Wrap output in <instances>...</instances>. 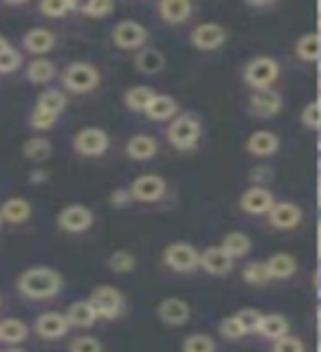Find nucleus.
Wrapping results in <instances>:
<instances>
[{"label":"nucleus","instance_id":"14","mask_svg":"<svg viewBox=\"0 0 321 352\" xmlns=\"http://www.w3.org/2000/svg\"><path fill=\"white\" fill-rule=\"evenodd\" d=\"M271 227L280 229V231H289L302 225L304 220V212L300 205L295 203H273V207L267 212Z\"/></svg>","mask_w":321,"mask_h":352},{"label":"nucleus","instance_id":"13","mask_svg":"<svg viewBox=\"0 0 321 352\" xmlns=\"http://www.w3.org/2000/svg\"><path fill=\"white\" fill-rule=\"evenodd\" d=\"M282 110V95L273 88L253 91L249 97V113L258 119H273Z\"/></svg>","mask_w":321,"mask_h":352},{"label":"nucleus","instance_id":"30","mask_svg":"<svg viewBox=\"0 0 321 352\" xmlns=\"http://www.w3.org/2000/svg\"><path fill=\"white\" fill-rule=\"evenodd\" d=\"M27 337H29V328L25 322H20V319L9 317V319H3V322H0V341H3V344L18 346Z\"/></svg>","mask_w":321,"mask_h":352},{"label":"nucleus","instance_id":"9","mask_svg":"<svg viewBox=\"0 0 321 352\" xmlns=\"http://www.w3.org/2000/svg\"><path fill=\"white\" fill-rule=\"evenodd\" d=\"M128 192L132 201L137 203H159L168 192V183L159 174H143L132 181Z\"/></svg>","mask_w":321,"mask_h":352},{"label":"nucleus","instance_id":"20","mask_svg":"<svg viewBox=\"0 0 321 352\" xmlns=\"http://www.w3.org/2000/svg\"><path fill=\"white\" fill-rule=\"evenodd\" d=\"M157 9L161 20L168 22V25H183L194 14V5L190 0H161Z\"/></svg>","mask_w":321,"mask_h":352},{"label":"nucleus","instance_id":"3","mask_svg":"<svg viewBox=\"0 0 321 352\" xmlns=\"http://www.w3.org/2000/svg\"><path fill=\"white\" fill-rule=\"evenodd\" d=\"M280 77V64L275 58L269 55H258L245 64V71H242V80L247 86L256 88V91H264V88H271Z\"/></svg>","mask_w":321,"mask_h":352},{"label":"nucleus","instance_id":"7","mask_svg":"<svg viewBox=\"0 0 321 352\" xmlns=\"http://www.w3.org/2000/svg\"><path fill=\"white\" fill-rule=\"evenodd\" d=\"M163 264L174 273H192L198 269V251L190 242H172L163 251Z\"/></svg>","mask_w":321,"mask_h":352},{"label":"nucleus","instance_id":"52","mask_svg":"<svg viewBox=\"0 0 321 352\" xmlns=\"http://www.w3.org/2000/svg\"><path fill=\"white\" fill-rule=\"evenodd\" d=\"M7 352H25V350H20V348H9Z\"/></svg>","mask_w":321,"mask_h":352},{"label":"nucleus","instance_id":"1","mask_svg":"<svg viewBox=\"0 0 321 352\" xmlns=\"http://www.w3.org/2000/svg\"><path fill=\"white\" fill-rule=\"evenodd\" d=\"M62 286V275L47 267L29 269L18 278V291L29 300H51V297L60 295Z\"/></svg>","mask_w":321,"mask_h":352},{"label":"nucleus","instance_id":"26","mask_svg":"<svg viewBox=\"0 0 321 352\" xmlns=\"http://www.w3.org/2000/svg\"><path fill=\"white\" fill-rule=\"evenodd\" d=\"M64 319H66V324H69V328L71 326L73 328H91L97 322V315L93 311V306L88 304V300H84V302H75L66 308Z\"/></svg>","mask_w":321,"mask_h":352},{"label":"nucleus","instance_id":"34","mask_svg":"<svg viewBox=\"0 0 321 352\" xmlns=\"http://www.w3.org/2000/svg\"><path fill=\"white\" fill-rule=\"evenodd\" d=\"M36 108H42V110H47V113L55 115V117H60L64 113V108H66V95L62 91H55V88H49V91H44L40 97H38V102H36Z\"/></svg>","mask_w":321,"mask_h":352},{"label":"nucleus","instance_id":"28","mask_svg":"<svg viewBox=\"0 0 321 352\" xmlns=\"http://www.w3.org/2000/svg\"><path fill=\"white\" fill-rule=\"evenodd\" d=\"M218 247L223 249L231 260H238V258H245L253 249V240L247 234H242V231H231V234L223 238V242H220Z\"/></svg>","mask_w":321,"mask_h":352},{"label":"nucleus","instance_id":"15","mask_svg":"<svg viewBox=\"0 0 321 352\" xmlns=\"http://www.w3.org/2000/svg\"><path fill=\"white\" fill-rule=\"evenodd\" d=\"M192 308L181 297H165V300L157 306V317L165 326H185L190 322Z\"/></svg>","mask_w":321,"mask_h":352},{"label":"nucleus","instance_id":"33","mask_svg":"<svg viewBox=\"0 0 321 352\" xmlns=\"http://www.w3.org/2000/svg\"><path fill=\"white\" fill-rule=\"evenodd\" d=\"M22 154L29 159V161H47L51 154H53V146H51V141L49 139H44V137H33L29 139L25 146H22Z\"/></svg>","mask_w":321,"mask_h":352},{"label":"nucleus","instance_id":"12","mask_svg":"<svg viewBox=\"0 0 321 352\" xmlns=\"http://www.w3.org/2000/svg\"><path fill=\"white\" fill-rule=\"evenodd\" d=\"M275 198L273 192L267 190V187H260V185H253L249 190H245L240 194V209L249 216H264L273 207Z\"/></svg>","mask_w":321,"mask_h":352},{"label":"nucleus","instance_id":"48","mask_svg":"<svg viewBox=\"0 0 321 352\" xmlns=\"http://www.w3.org/2000/svg\"><path fill=\"white\" fill-rule=\"evenodd\" d=\"M108 203L113 205V207H128V205L132 203V198H130L128 187H117V190H115L113 194H110Z\"/></svg>","mask_w":321,"mask_h":352},{"label":"nucleus","instance_id":"10","mask_svg":"<svg viewBox=\"0 0 321 352\" xmlns=\"http://www.w3.org/2000/svg\"><path fill=\"white\" fill-rule=\"evenodd\" d=\"M95 223L91 207L86 205H66L58 214V227L69 231V234H84Z\"/></svg>","mask_w":321,"mask_h":352},{"label":"nucleus","instance_id":"31","mask_svg":"<svg viewBox=\"0 0 321 352\" xmlns=\"http://www.w3.org/2000/svg\"><path fill=\"white\" fill-rule=\"evenodd\" d=\"M295 55L302 62H308V64L319 60V36L315 31L304 33V36L295 42Z\"/></svg>","mask_w":321,"mask_h":352},{"label":"nucleus","instance_id":"32","mask_svg":"<svg viewBox=\"0 0 321 352\" xmlns=\"http://www.w3.org/2000/svg\"><path fill=\"white\" fill-rule=\"evenodd\" d=\"M154 95H157V93H154V88L139 84V86L128 88V93L124 95V102H126V106L132 110V113H143Z\"/></svg>","mask_w":321,"mask_h":352},{"label":"nucleus","instance_id":"38","mask_svg":"<svg viewBox=\"0 0 321 352\" xmlns=\"http://www.w3.org/2000/svg\"><path fill=\"white\" fill-rule=\"evenodd\" d=\"M262 315H264V313H260L258 308L247 306V308H240V311H238L234 317L238 319L240 328L245 330V335H253V333H258L260 322H262Z\"/></svg>","mask_w":321,"mask_h":352},{"label":"nucleus","instance_id":"42","mask_svg":"<svg viewBox=\"0 0 321 352\" xmlns=\"http://www.w3.org/2000/svg\"><path fill=\"white\" fill-rule=\"evenodd\" d=\"M55 121H58V117L47 113V110H42V108H33L29 115V124L33 130H51L55 126Z\"/></svg>","mask_w":321,"mask_h":352},{"label":"nucleus","instance_id":"27","mask_svg":"<svg viewBox=\"0 0 321 352\" xmlns=\"http://www.w3.org/2000/svg\"><path fill=\"white\" fill-rule=\"evenodd\" d=\"M291 330V324L289 319L280 313H269V315H262V322H260V328H258V335L269 339V341H275L284 335H289Z\"/></svg>","mask_w":321,"mask_h":352},{"label":"nucleus","instance_id":"44","mask_svg":"<svg viewBox=\"0 0 321 352\" xmlns=\"http://www.w3.org/2000/svg\"><path fill=\"white\" fill-rule=\"evenodd\" d=\"M22 66V53L14 47L0 53V73H14Z\"/></svg>","mask_w":321,"mask_h":352},{"label":"nucleus","instance_id":"47","mask_svg":"<svg viewBox=\"0 0 321 352\" xmlns=\"http://www.w3.org/2000/svg\"><path fill=\"white\" fill-rule=\"evenodd\" d=\"M249 179L256 183V185L264 187V183H269L273 179V170L269 168V165H258V168H253L249 172Z\"/></svg>","mask_w":321,"mask_h":352},{"label":"nucleus","instance_id":"19","mask_svg":"<svg viewBox=\"0 0 321 352\" xmlns=\"http://www.w3.org/2000/svg\"><path fill=\"white\" fill-rule=\"evenodd\" d=\"M55 42H58V36H55L51 29L33 27L25 33V38H22V47L33 55H44L55 47Z\"/></svg>","mask_w":321,"mask_h":352},{"label":"nucleus","instance_id":"23","mask_svg":"<svg viewBox=\"0 0 321 352\" xmlns=\"http://www.w3.org/2000/svg\"><path fill=\"white\" fill-rule=\"evenodd\" d=\"M135 69L143 75H157L165 69V55L159 49L143 47L135 55Z\"/></svg>","mask_w":321,"mask_h":352},{"label":"nucleus","instance_id":"40","mask_svg":"<svg viewBox=\"0 0 321 352\" xmlns=\"http://www.w3.org/2000/svg\"><path fill=\"white\" fill-rule=\"evenodd\" d=\"M77 11H82V14L88 16V18L102 20V18L113 14V11H115V3H108V0H91V3L77 7Z\"/></svg>","mask_w":321,"mask_h":352},{"label":"nucleus","instance_id":"6","mask_svg":"<svg viewBox=\"0 0 321 352\" xmlns=\"http://www.w3.org/2000/svg\"><path fill=\"white\" fill-rule=\"evenodd\" d=\"M150 31L137 20H121L113 29V44L124 51H139L146 47Z\"/></svg>","mask_w":321,"mask_h":352},{"label":"nucleus","instance_id":"45","mask_svg":"<svg viewBox=\"0 0 321 352\" xmlns=\"http://www.w3.org/2000/svg\"><path fill=\"white\" fill-rule=\"evenodd\" d=\"M69 352H104V348L99 344V339L84 335V337H77L71 341Z\"/></svg>","mask_w":321,"mask_h":352},{"label":"nucleus","instance_id":"50","mask_svg":"<svg viewBox=\"0 0 321 352\" xmlns=\"http://www.w3.org/2000/svg\"><path fill=\"white\" fill-rule=\"evenodd\" d=\"M247 7H251V9H271V7H275V3H256V0H251V3H247Z\"/></svg>","mask_w":321,"mask_h":352},{"label":"nucleus","instance_id":"25","mask_svg":"<svg viewBox=\"0 0 321 352\" xmlns=\"http://www.w3.org/2000/svg\"><path fill=\"white\" fill-rule=\"evenodd\" d=\"M0 218H3V223H9V225H22L27 223L31 218V205L25 198H9V201L3 203L0 207Z\"/></svg>","mask_w":321,"mask_h":352},{"label":"nucleus","instance_id":"17","mask_svg":"<svg viewBox=\"0 0 321 352\" xmlns=\"http://www.w3.org/2000/svg\"><path fill=\"white\" fill-rule=\"evenodd\" d=\"M33 330H36V335L47 339V341H55V339H62L66 335V330H69V324H66V319L62 313H55V311H49V313H42L36 324H33Z\"/></svg>","mask_w":321,"mask_h":352},{"label":"nucleus","instance_id":"21","mask_svg":"<svg viewBox=\"0 0 321 352\" xmlns=\"http://www.w3.org/2000/svg\"><path fill=\"white\" fill-rule=\"evenodd\" d=\"M126 154L132 161H150L159 154V141L152 135H135L126 143Z\"/></svg>","mask_w":321,"mask_h":352},{"label":"nucleus","instance_id":"46","mask_svg":"<svg viewBox=\"0 0 321 352\" xmlns=\"http://www.w3.org/2000/svg\"><path fill=\"white\" fill-rule=\"evenodd\" d=\"M302 124L308 130H317L319 128V106H317V102H311V104L304 106V110H302Z\"/></svg>","mask_w":321,"mask_h":352},{"label":"nucleus","instance_id":"29","mask_svg":"<svg viewBox=\"0 0 321 352\" xmlns=\"http://www.w3.org/2000/svg\"><path fill=\"white\" fill-rule=\"evenodd\" d=\"M27 80L31 84H49L55 75H58V69H55V64L47 58H36L33 62L27 64Z\"/></svg>","mask_w":321,"mask_h":352},{"label":"nucleus","instance_id":"2","mask_svg":"<svg viewBox=\"0 0 321 352\" xmlns=\"http://www.w3.org/2000/svg\"><path fill=\"white\" fill-rule=\"evenodd\" d=\"M201 132H203L201 119H198L194 113H183L172 119L165 137H168V143L172 148L181 150V152H190L198 146Z\"/></svg>","mask_w":321,"mask_h":352},{"label":"nucleus","instance_id":"37","mask_svg":"<svg viewBox=\"0 0 321 352\" xmlns=\"http://www.w3.org/2000/svg\"><path fill=\"white\" fill-rule=\"evenodd\" d=\"M77 3L73 0H42L40 3V14H44L47 18H64L71 11H77Z\"/></svg>","mask_w":321,"mask_h":352},{"label":"nucleus","instance_id":"16","mask_svg":"<svg viewBox=\"0 0 321 352\" xmlns=\"http://www.w3.org/2000/svg\"><path fill=\"white\" fill-rule=\"evenodd\" d=\"M198 267L209 275L223 278V275H229L234 271V260L220 247H207L205 251L198 253Z\"/></svg>","mask_w":321,"mask_h":352},{"label":"nucleus","instance_id":"11","mask_svg":"<svg viewBox=\"0 0 321 352\" xmlns=\"http://www.w3.org/2000/svg\"><path fill=\"white\" fill-rule=\"evenodd\" d=\"M190 42L198 51H216L227 42V29L218 22H203L192 31Z\"/></svg>","mask_w":321,"mask_h":352},{"label":"nucleus","instance_id":"41","mask_svg":"<svg viewBox=\"0 0 321 352\" xmlns=\"http://www.w3.org/2000/svg\"><path fill=\"white\" fill-rule=\"evenodd\" d=\"M218 333H220V337L223 339H227V341H240V339H245L247 335H245V330L240 328V324H238V319L231 315V317H225L223 322L218 324Z\"/></svg>","mask_w":321,"mask_h":352},{"label":"nucleus","instance_id":"39","mask_svg":"<svg viewBox=\"0 0 321 352\" xmlns=\"http://www.w3.org/2000/svg\"><path fill=\"white\" fill-rule=\"evenodd\" d=\"M183 352H216V341L212 335L196 333V335L185 337Z\"/></svg>","mask_w":321,"mask_h":352},{"label":"nucleus","instance_id":"43","mask_svg":"<svg viewBox=\"0 0 321 352\" xmlns=\"http://www.w3.org/2000/svg\"><path fill=\"white\" fill-rule=\"evenodd\" d=\"M271 352H306V346H304V341L300 337L284 335V337L273 341Z\"/></svg>","mask_w":321,"mask_h":352},{"label":"nucleus","instance_id":"5","mask_svg":"<svg viewBox=\"0 0 321 352\" xmlns=\"http://www.w3.org/2000/svg\"><path fill=\"white\" fill-rule=\"evenodd\" d=\"M97 319H117L126 311V297L115 286H97L88 297Z\"/></svg>","mask_w":321,"mask_h":352},{"label":"nucleus","instance_id":"24","mask_svg":"<svg viewBox=\"0 0 321 352\" xmlns=\"http://www.w3.org/2000/svg\"><path fill=\"white\" fill-rule=\"evenodd\" d=\"M264 264H267L271 280H289L297 273V260L291 253H273Z\"/></svg>","mask_w":321,"mask_h":352},{"label":"nucleus","instance_id":"35","mask_svg":"<svg viewBox=\"0 0 321 352\" xmlns=\"http://www.w3.org/2000/svg\"><path fill=\"white\" fill-rule=\"evenodd\" d=\"M106 264H108V269L113 271V273L124 275V273L135 271V267H137V258L132 256L130 251L119 249V251H115V253H110L108 260H106Z\"/></svg>","mask_w":321,"mask_h":352},{"label":"nucleus","instance_id":"22","mask_svg":"<svg viewBox=\"0 0 321 352\" xmlns=\"http://www.w3.org/2000/svg\"><path fill=\"white\" fill-rule=\"evenodd\" d=\"M179 110H181V106L172 95H154L143 113H146L152 121H172L176 115H179Z\"/></svg>","mask_w":321,"mask_h":352},{"label":"nucleus","instance_id":"53","mask_svg":"<svg viewBox=\"0 0 321 352\" xmlns=\"http://www.w3.org/2000/svg\"><path fill=\"white\" fill-rule=\"evenodd\" d=\"M0 225H3V218H0Z\"/></svg>","mask_w":321,"mask_h":352},{"label":"nucleus","instance_id":"36","mask_svg":"<svg viewBox=\"0 0 321 352\" xmlns=\"http://www.w3.org/2000/svg\"><path fill=\"white\" fill-rule=\"evenodd\" d=\"M242 280H245L249 286H264L271 280L267 264L260 260H253V262L245 264V269H242Z\"/></svg>","mask_w":321,"mask_h":352},{"label":"nucleus","instance_id":"49","mask_svg":"<svg viewBox=\"0 0 321 352\" xmlns=\"http://www.w3.org/2000/svg\"><path fill=\"white\" fill-rule=\"evenodd\" d=\"M47 179H49V172L47 170H31V174H29V183L31 185L47 183Z\"/></svg>","mask_w":321,"mask_h":352},{"label":"nucleus","instance_id":"51","mask_svg":"<svg viewBox=\"0 0 321 352\" xmlns=\"http://www.w3.org/2000/svg\"><path fill=\"white\" fill-rule=\"evenodd\" d=\"M9 49V42L3 38V36H0V53H3V51H7Z\"/></svg>","mask_w":321,"mask_h":352},{"label":"nucleus","instance_id":"8","mask_svg":"<svg viewBox=\"0 0 321 352\" xmlns=\"http://www.w3.org/2000/svg\"><path fill=\"white\" fill-rule=\"evenodd\" d=\"M73 148L82 157H104L110 148V137L102 128H82L73 137Z\"/></svg>","mask_w":321,"mask_h":352},{"label":"nucleus","instance_id":"18","mask_svg":"<svg viewBox=\"0 0 321 352\" xmlns=\"http://www.w3.org/2000/svg\"><path fill=\"white\" fill-rule=\"evenodd\" d=\"M247 152L260 159L273 157V154L280 152V137L269 130H256L247 139Z\"/></svg>","mask_w":321,"mask_h":352},{"label":"nucleus","instance_id":"4","mask_svg":"<svg viewBox=\"0 0 321 352\" xmlns=\"http://www.w3.org/2000/svg\"><path fill=\"white\" fill-rule=\"evenodd\" d=\"M99 80H102V77H99L97 66H93L91 62H71L62 71L64 88H69V91L75 95L93 93L99 86Z\"/></svg>","mask_w":321,"mask_h":352}]
</instances>
